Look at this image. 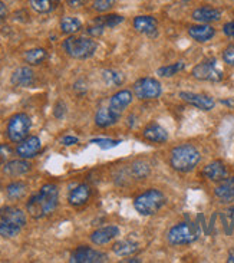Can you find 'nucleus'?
Masks as SVG:
<instances>
[{
  "label": "nucleus",
  "mask_w": 234,
  "mask_h": 263,
  "mask_svg": "<svg viewBox=\"0 0 234 263\" xmlns=\"http://www.w3.org/2000/svg\"><path fill=\"white\" fill-rule=\"evenodd\" d=\"M59 190L55 184H45L41 190L29 199L26 209L33 219H43L52 214L57 207Z\"/></svg>",
  "instance_id": "nucleus-1"
},
{
  "label": "nucleus",
  "mask_w": 234,
  "mask_h": 263,
  "mask_svg": "<svg viewBox=\"0 0 234 263\" xmlns=\"http://www.w3.org/2000/svg\"><path fill=\"white\" fill-rule=\"evenodd\" d=\"M201 156L200 151L191 144H181L176 148H172L170 156V164L174 170L180 173H188L196 168L200 163Z\"/></svg>",
  "instance_id": "nucleus-2"
},
{
  "label": "nucleus",
  "mask_w": 234,
  "mask_h": 263,
  "mask_svg": "<svg viewBox=\"0 0 234 263\" xmlns=\"http://www.w3.org/2000/svg\"><path fill=\"white\" fill-rule=\"evenodd\" d=\"M62 48L73 59H88L93 57V53L98 49V45L95 41L89 37H76V36H69L65 39L62 43Z\"/></svg>",
  "instance_id": "nucleus-3"
},
{
  "label": "nucleus",
  "mask_w": 234,
  "mask_h": 263,
  "mask_svg": "<svg viewBox=\"0 0 234 263\" xmlns=\"http://www.w3.org/2000/svg\"><path fill=\"white\" fill-rule=\"evenodd\" d=\"M165 204V196L157 189H149L148 192L140 194L134 200V209L141 216H152L161 210Z\"/></svg>",
  "instance_id": "nucleus-4"
},
{
  "label": "nucleus",
  "mask_w": 234,
  "mask_h": 263,
  "mask_svg": "<svg viewBox=\"0 0 234 263\" xmlns=\"http://www.w3.org/2000/svg\"><path fill=\"white\" fill-rule=\"evenodd\" d=\"M30 127H32V122H30L28 114H23V112L14 114L7 124L6 133L9 140L12 142L23 141L28 137Z\"/></svg>",
  "instance_id": "nucleus-5"
},
{
  "label": "nucleus",
  "mask_w": 234,
  "mask_h": 263,
  "mask_svg": "<svg viewBox=\"0 0 234 263\" xmlns=\"http://www.w3.org/2000/svg\"><path fill=\"white\" fill-rule=\"evenodd\" d=\"M163 92L161 84L155 78H141L135 82L134 93L140 100H157Z\"/></svg>",
  "instance_id": "nucleus-6"
},
{
  "label": "nucleus",
  "mask_w": 234,
  "mask_h": 263,
  "mask_svg": "<svg viewBox=\"0 0 234 263\" xmlns=\"http://www.w3.org/2000/svg\"><path fill=\"white\" fill-rule=\"evenodd\" d=\"M167 239L174 246L190 245V243H192L197 239V233H196V230H194L191 224L180 223V224H176L174 228L170 229V232L167 235Z\"/></svg>",
  "instance_id": "nucleus-7"
},
{
  "label": "nucleus",
  "mask_w": 234,
  "mask_h": 263,
  "mask_svg": "<svg viewBox=\"0 0 234 263\" xmlns=\"http://www.w3.org/2000/svg\"><path fill=\"white\" fill-rule=\"evenodd\" d=\"M192 77L200 81H208V82H219L223 79V71L217 66L214 59L204 61L201 64L196 65L192 69Z\"/></svg>",
  "instance_id": "nucleus-8"
},
{
  "label": "nucleus",
  "mask_w": 234,
  "mask_h": 263,
  "mask_svg": "<svg viewBox=\"0 0 234 263\" xmlns=\"http://www.w3.org/2000/svg\"><path fill=\"white\" fill-rule=\"evenodd\" d=\"M108 256L100 250H95L88 246H81L76 250H73L69 262L72 263H101L107 262Z\"/></svg>",
  "instance_id": "nucleus-9"
},
{
  "label": "nucleus",
  "mask_w": 234,
  "mask_h": 263,
  "mask_svg": "<svg viewBox=\"0 0 234 263\" xmlns=\"http://www.w3.org/2000/svg\"><path fill=\"white\" fill-rule=\"evenodd\" d=\"M131 102H132V92L128 91V89H122V91H118V92L111 97L108 108L111 109V112L116 118H121L122 112L127 109V107Z\"/></svg>",
  "instance_id": "nucleus-10"
},
{
  "label": "nucleus",
  "mask_w": 234,
  "mask_h": 263,
  "mask_svg": "<svg viewBox=\"0 0 234 263\" xmlns=\"http://www.w3.org/2000/svg\"><path fill=\"white\" fill-rule=\"evenodd\" d=\"M42 148V142L39 140V137H26L23 141L19 142L17 148H16V154L21 158H33L39 154V151Z\"/></svg>",
  "instance_id": "nucleus-11"
},
{
  "label": "nucleus",
  "mask_w": 234,
  "mask_h": 263,
  "mask_svg": "<svg viewBox=\"0 0 234 263\" xmlns=\"http://www.w3.org/2000/svg\"><path fill=\"white\" fill-rule=\"evenodd\" d=\"M180 98L185 101L187 104H190L192 107L203 109V111H210L213 109L216 102L213 98H210L208 95H203V93L196 92H180Z\"/></svg>",
  "instance_id": "nucleus-12"
},
{
  "label": "nucleus",
  "mask_w": 234,
  "mask_h": 263,
  "mask_svg": "<svg viewBox=\"0 0 234 263\" xmlns=\"http://www.w3.org/2000/svg\"><path fill=\"white\" fill-rule=\"evenodd\" d=\"M116 236H120V228L115 224H111V226H105V228L95 230L91 235V242L96 246H102V245H107L111 240H114Z\"/></svg>",
  "instance_id": "nucleus-13"
},
{
  "label": "nucleus",
  "mask_w": 234,
  "mask_h": 263,
  "mask_svg": "<svg viewBox=\"0 0 234 263\" xmlns=\"http://www.w3.org/2000/svg\"><path fill=\"white\" fill-rule=\"evenodd\" d=\"M0 220L23 228L26 224V214L23 213L21 209H17V207L6 206L3 207V209H0Z\"/></svg>",
  "instance_id": "nucleus-14"
},
{
  "label": "nucleus",
  "mask_w": 234,
  "mask_h": 263,
  "mask_svg": "<svg viewBox=\"0 0 234 263\" xmlns=\"http://www.w3.org/2000/svg\"><path fill=\"white\" fill-rule=\"evenodd\" d=\"M10 81H12V84L14 86L28 88V86L33 85V82H35V73L28 66H22V68H17L12 73V79Z\"/></svg>",
  "instance_id": "nucleus-15"
},
{
  "label": "nucleus",
  "mask_w": 234,
  "mask_h": 263,
  "mask_svg": "<svg viewBox=\"0 0 234 263\" xmlns=\"http://www.w3.org/2000/svg\"><path fill=\"white\" fill-rule=\"evenodd\" d=\"M142 137L149 142H157V144H163L168 141V133L167 129L163 128L158 124H149L142 131Z\"/></svg>",
  "instance_id": "nucleus-16"
},
{
  "label": "nucleus",
  "mask_w": 234,
  "mask_h": 263,
  "mask_svg": "<svg viewBox=\"0 0 234 263\" xmlns=\"http://www.w3.org/2000/svg\"><path fill=\"white\" fill-rule=\"evenodd\" d=\"M157 28H158V23L152 16H136L134 19V29L140 33L155 36Z\"/></svg>",
  "instance_id": "nucleus-17"
},
{
  "label": "nucleus",
  "mask_w": 234,
  "mask_h": 263,
  "mask_svg": "<svg viewBox=\"0 0 234 263\" xmlns=\"http://www.w3.org/2000/svg\"><path fill=\"white\" fill-rule=\"evenodd\" d=\"M216 197L223 203H230L234 200V177L221 180V183L214 190Z\"/></svg>",
  "instance_id": "nucleus-18"
},
{
  "label": "nucleus",
  "mask_w": 234,
  "mask_h": 263,
  "mask_svg": "<svg viewBox=\"0 0 234 263\" xmlns=\"http://www.w3.org/2000/svg\"><path fill=\"white\" fill-rule=\"evenodd\" d=\"M188 35L191 36L194 41L204 43L208 42L210 39H213L214 35H216V30L208 23H201V25H196V26H191L188 29Z\"/></svg>",
  "instance_id": "nucleus-19"
},
{
  "label": "nucleus",
  "mask_w": 234,
  "mask_h": 263,
  "mask_svg": "<svg viewBox=\"0 0 234 263\" xmlns=\"http://www.w3.org/2000/svg\"><path fill=\"white\" fill-rule=\"evenodd\" d=\"M30 170H32V164L28 163L25 158L9 161L3 167V173L6 176H10V177H19V176H23V174L29 173Z\"/></svg>",
  "instance_id": "nucleus-20"
},
{
  "label": "nucleus",
  "mask_w": 234,
  "mask_h": 263,
  "mask_svg": "<svg viewBox=\"0 0 234 263\" xmlns=\"http://www.w3.org/2000/svg\"><path fill=\"white\" fill-rule=\"evenodd\" d=\"M203 176L210 181H221L227 177V168L221 161H213L203 168Z\"/></svg>",
  "instance_id": "nucleus-21"
},
{
  "label": "nucleus",
  "mask_w": 234,
  "mask_h": 263,
  "mask_svg": "<svg viewBox=\"0 0 234 263\" xmlns=\"http://www.w3.org/2000/svg\"><path fill=\"white\" fill-rule=\"evenodd\" d=\"M221 12L214 7H199L192 12V19L200 23H211V22L220 21Z\"/></svg>",
  "instance_id": "nucleus-22"
},
{
  "label": "nucleus",
  "mask_w": 234,
  "mask_h": 263,
  "mask_svg": "<svg viewBox=\"0 0 234 263\" xmlns=\"http://www.w3.org/2000/svg\"><path fill=\"white\" fill-rule=\"evenodd\" d=\"M91 197V189L88 184H79L76 185L71 193H69V197H68V201L69 204L73 207L84 206L86 201Z\"/></svg>",
  "instance_id": "nucleus-23"
},
{
  "label": "nucleus",
  "mask_w": 234,
  "mask_h": 263,
  "mask_svg": "<svg viewBox=\"0 0 234 263\" xmlns=\"http://www.w3.org/2000/svg\"><path fill=\"white\" fill-rule=\"evenodd\" d=\"M140 248V245L134 240H128V239H124V240H120V242H116L114 245V253L116 256H131V255H134L135 252L138 250Z\"/></svg>",
  "instance_id": "nucleus-24"
},
{
  "label": "nucleus",
  "mask_w": 234,
  "mask_h": 263,
  "mask_svg": "<svg viewBox=\"0 0 234 263\" xmlns=\"http://www.w3.org/2000/svg\"><path fill=\"white\" fill-rule=\"evenodd\" d=\"M120 118H116L109 108H100L98 112L95 115V124L101 127V128H107V127H111L118 122Z\"/></svg>",
  "instance_id": "nucleus-25"
},
{
  "label": "nucleus",
  "mask_w": 234,
  "mask_h": 263,
  "mask_svg": "<svg viewBox=\"0 0 234 263\" xmlns=\"http://www.w3.org/2000/svg\"><path fill=\"white\" fill-rule=\"evenodd\" d=\"M30 6L37 13H50L59 6V0H30Z\"/></svg>",
  "instance_id": "nucleus-26"
},
{
  "label": "nucleus",
  "mask_w": 234,
  "mask_h": 263,
  "mask_svg": "<svg viewBox=\"0 0 234 263\" xmlns=\"http://www.w3.org/2000/svg\"><path fill=\"white\" fill-rule=\"evenodd\" d=\"M61 29L66 35H73L82 29V22L79 21L78 17L73 16H66L61 21Z\"/></svg>",
  "instance_id": "nucleus-27"
},
{
  "label": "nucleus",
  "mask_w": 234,
  "mask_h": 263,
  "mask_svg": "<svg viewBox=\"0 0 234 263\" xmlns=\"http://www.w3.org/2000/svg\"><path fill=\"white\" fill-rule=\"evenodd\" d=\"M28 192V185L25 184L23 181H14L12 184L7 185L6 194L9 199L12 200H19L22 199Z\"/></svg>",
  "instance_id": "nucleus-28"
},
{
  "label": "nucleus",
  "mask_w": 234,
  "mask_h": 263,
  "mask_svg": "<svg viewBox=\"0 0 234 263\" xmlns=\"http://www.w3.org/2000/svg\"><path fill=\"white\" fill-rule=\"evenodd\" d=\"M46 58H48V52L42 48L30 49L25 53V61L29 65H41Z\"/></svg>",
  "instance_id": "nucleus-29"
},
{
  "label": "nucleus",
  "mask_w": 234,
  "mask_h": 263,
  "mask_svg": "<svg viewBox=\"0 0 234 263\" xmlns=\"http://www.w3.org/2000/svg\"><path fill=\"white\" fill-rule=\"evenodd\" d=\"M102 78L105 81V84L109 86H120L124 82V73L112 69H107L102 72Z\"/></svg>",
  "instance_id": "nucleus-30"
},
{
  "label": "nucleus",
  "mask_w": 234,
  "mask_h": 263,
  "mask_svg": "<svg viewBox=\"0 0 234 263\" xmlns=\"http://www.w3.org/2000/svg\"><path fill=\"white\" fill-rule=\"evenodd\" d=\"M185 68L184 62H176V64L168 65V66H163L157 71V75L163 77V78H170L177 75L178 72H181Z\"/></svg>",
  "instance_id": "nucleus-31"
},
{
  "label": "nucleus",
  "mask_w": 234,
  "mask_h": 263,
  "mask_svg": "<svg viewBox=\"0 0 234 263\" xmlns=\"http://www.w3.org/2000/svg\"><path fill=\"white\" fill-rule=\"evenodd\" d=\"M21 226H16V224H12V223L0 220V236H3V237H7V239L16 237L21 233Z\"/></svg>",
  "instance_id": "nucleus-32"
},
{
  "label": "nucleus",
  "mask_w": 234,
  "mask_h": 263,
  "mask_svg": "<svg viewBox=\"0 0 234 263\" xmlns=\"http://www.w3.org/2000/svg\"><path fill=\"white\" fill-rule=\"evenodd\" d=\"M95 22L100 23L101 26H104V28H115V26H118L120 23L124 22V17L120 16V14H108V16H101Z\"/></svg>",
  "instance_id": "nucleus-33"
},
{
  "label": "nucleus",
  "mask_w": 234,
  "mask_h": 263,
  "mask_svg": "<svg viewBox=\"0 0 234 263\" xmlns=\"http://www.w3.org/2000/svg\"><path fill=\"white\" fill-rule=\"evenodd\" d=\"M132 174L135 178L142 180V178H147L149 176V164L145 161H135L132 164Z\"/></svg>",
  "instance_id": "nucleus-34"
},
{
  "label": "nucleus",
  "mask_w": 234,
  "mask_h": 263,
  "mask_svg": "<svg viewBox=\"0 0 234 263\" xmlns=\"http://www.w3.org/2000/svg\"><path fill=\"white\" fill-rule=\"evenodd\" d=\"M92 144H96V145H100V148L102 149H109V148H114L116 147L118 144H121L120 140H109V138H93Z\"/></svg>",
  "instance_id": "nucleus-35"
},
{
  "label": "nucleus",
  "mask_w": 234,
  "mask_h": 263,
  "mask_svg": "<svg viewBox=\"0 0 234 263\" xmlns=\"http://www.w3.org/2000/svg\"><path fill=\"white\" fill-rule=\"evenodd\" d=\"M115 2L116 0H93V9L100 13H104L114 6Z\"/></svg>",
  "instance_id": "nucleus-36"
},
{
  "label": "nucleus",
  "mask_w": 234,
  "mask_h": 263,
  "mask_svg": "<svg viewBox=\"0 0 234 263\" xmlns=\"http://www.w3.org/2000/svg\"><path fill=\"white\" fill-rule=\"evenodd\" d=\"M223 59H224L226 64L234 66V45H231V46H228V48L224 49V52H223Z\"/></svg>",
  "instance_id": "nucleus-37"
},
{
  "label": "nucleus",
  "mask_w": 234,
  "mask_h": 263,
  "mask_svg": "<svg viewBox=\"0 0 234 263\" xmlns=\"http://www.w3.org/2000/svg\"><path fill=\"white\" fill-rule=\"evenodd\" d=\"M12 156V148L7 144H0V165Z\"/></svg>",
  "instance_id": "nucleus-38"
},
{
  "label": "nucleus",
  "mask_w": 234,
  "mask_h": 263,
  "mask_svg": "<svg viewBox=\"0 0 234 263\" xmlns=\"http://www.w3.org/2000/svg\"><path fill=\"white\" fill-rule=\"evenodd\" d=\"M88 33L91 36H101L104 33V26H101L100 23H96V22H93L92 25L88 28Z\"/></svg>",
  "instance_id": "nucleus-39"
},
{
  "label": "nucleus",
  "mask_w": 234,
  "mask_h": 263,
  "mask_svg": "<svg viewBox=\"0 0 234 263\" xmlns=\"http://www.w3.org/2000/svg\"><path fill=\"white\" fill-rule=\"evenodd\" d=\"M65 114H66V107H65V104L64 102H57L56 105H55V109H53V115H55L56 118H62Z\"/></svg>",
  "instance_id": "nucleus-40"
},
{
  "label": "nucleus",
  "mask_w": 234,
  "mask_h": 263,
  "mask_svg": "<svg viewBox=\"0 0 234 263\" xmlns=\"http://www.w3.org/2000/svg\"><path fill=\"white\" fill-rule=\"evenodd\" d=\"M78 138L76 137H73V135H66L62 138V144L64 145H73V144H78Z\"/></svg>",
  "instance_id": "nucleus-41"
},
{
  "label": "nucleus",
  "mask_w": 234,
  "mask_h": 263,
  "mask_svg": "<svg viewBox=\"0 0 234 263\" xmlns=\"http://www.w3.org/2000/svg\"><path fill=\"white\" fill-rule=\"evenodd\" d=\"M224 33L227 36H234V22H230L227 25H224Z\"/></svg>",
  "instance_id": "nucleus-42"
},
{
  "label": "nucleus",
  "mask_w": 234,
  "mask_h": 263,
  "mask_svg": "<svg viewBox=\"0 0 234 263\" xmlns=\"http://www.w3.org/2000/svg\"><path fill=\"white\" fill-rule=\"evenodd\" d=\"M88 0H68V5L71 7H81L85 5Z\"/></svg>",
  "instance_id": "nucleus-43"
},
{
  "label": "nucleus",
  "mask_w": 234,
  "mask_h": 263,
  "mask_svg": "<svg viewBox=\"0 0 234 263\" xmlns=\"http://www.w3.org/2000/svg\"><path fill=\"white\" fill-rule=\"evenodd\" d=\"M6 16H7L6 6H5V3H2V2H0V22L3 21Z\"/></svg>",
  "instance_id": "nucleus-44"
},
{
  "label": "nucleus",
  "mask_w": 234,
  "mask_h": 263,
  "mask_svg": "<svg viewBox=\"0 0 234 263\" xmlns=\"http://www.w3.org/2000/svg\"><path fill=\"white\" fill-rule=\"evenodd\" d=\"M227 262H228V263H234V249L230 250V253H228Z\"/></svg>",
  "instance_id": "nucleus-45"
},
{
  "label": "nucleus",
  "mask_w": 234,
  "mask_h": 263,
  "mask_svg": "<svg viewBox=\"0 0 234 263\" xmlns=\"http://www.w3.org/2000/svg\"><path fill=\"white\" fill-rule=\"evenodd\" d=\"M223 104H226V105H230V107H233L234 102H231V101H221Z\"/></svg>",
  "instance_id": "nucleus-46"
},
{
  "label": "nucleus",
  "mask_w": 234,
  "mask_h": 263,
  "mask_svg": "<svg viewBox=\"0 0 234 263\" xmlns=\"http://www.w3.org/2000/svg\"><path fill=\"white\" fill-rule=\"evenodd\" d=\"M181 2H188V0H181Z\"/></svg>",
  "instance_id": "nucleus-47"
}]
</instances>
